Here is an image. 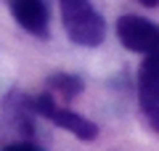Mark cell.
Instances as JSON below:
<instances>
[{"label":"cell","mask_w":159,"mask_h":151,"mask_svg":"<svg viewBox=\"0 0 159 151\" xmlns=\"http://www.w3.org/2000/svg\"><path fill=\"white\" fill-rule=\"evenodd\" d=\"M117 37L133 53H159V24L143 16H119L117 19Z\"/></svg>","instance_id":"2"},{"label":"cell","mask_w":159,"mask_h":151,"mask_svg":"<svg viewBox=\"0 0 159 151\" xmlns=\"http://www.w3.org/2000/svg\"><path fill=\"white\" fill-rule=\"evenodd\" d=\"M61 3V21L69 40L82 48H96L106 37V21L93 8L90 0H58Z\"/></svg>","instance_id":"1"},{"label":"cell","mask_w":159,"mask_h":151,"mask_svg":"<svg viewBox=\"0 0 159 151\" xmlns=\"http://www.w3.org/2000/svg\"><path fill=\"white\" fill-rule=\"evenodd\" d=\"M11 13L21 29H27L34 37H48V21H51V11H48L45 0H11Z\"/></svg>","instance_id":"3"},{"label":"cell","mask_w":159,"mask_h":151,"mask_svg":"<svg viewBox=\"0 0 159 151\" xmlns=\"http://www.w3.org/2000/svg\"><path fill=\"white\" fill-rule=\"evenodd\" d=\"M141 112H143V117H146L148 127L159 133V103H141Z\"/></svg>","instance_id":"7"},{"label":"cell","mask_w":159,"mask_h":151,"mask_svg":"<svg viewBox=\"0 0 159 151\" xmlns=\"http://www.w3.org/2000/svg\"><path fill=\"white\" fill-rule=\"evenodd\" d=\"M138 3H141V6H146V8H154L159 0H138Z\"/></svg>","instance_id":"9"},{"label":"cell","mask_w":159,"mask_h":151,"mask_svg":"<svg viewBox=\"0 0 159 151\" xmlns=\"http://www.w3.org/2000/svg\"><path fill=\"white\" fill-rule=\"evenodd\" d=\"M3 151H45V149H40V146L29 143V140H16V143H6Z\"/></svg>","instance_id":"8"},{"label":"cell","mask_w":159,"mask_h":151,"mask_svg":"<svg viewBox=\"0 0 159 151\" xmlns=\"http://www.w3.org/2000/svg\"><path fill=\"white\" fill-rule=\"evenodd\" d=\"M48 119H51L53 125H58V127L69 130L72 135H77L80 140H96L98 138V125L90 122L88 117H82V114L72 112V109L56 106L51 114H48Z\"/></svg>","instance_id":"4"},{"label":"cell","mask_w":159,"mask_h":151,"mask_svg":"<svg viewBox=\"0 0 159 151\" xmlns=\"http://www.w3.org/2000/svg\"><path fill=\"white\" fill-rule=\"evenodd\" d=\"M138 101L159 103V53H148L138 72Z\"/></svg>","instance_id":"5"},{"label":"cell","mask_w":159,"mask_h":151,"mask_svg":"<svg viewBox=\"0 0 159 151\" xmlns=\"http://www.w3.org/2000/svg\"><path fill=\"white\" fill-rule=\"evenodd\" d=\"M82 88H85V82H82V77H80V74L56 72V74H51V77H48V93L61 95L64 101L77 98V95L82 93Z\"/></svg>","instance_id":"6"}]
</instances>
